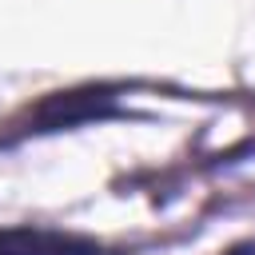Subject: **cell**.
Returning <instances> with one entry per match:
<instances>
[{"label":"cell","instance_id":"6da1fadb","mask_svg":"<svg viewBox=\"0 0 255 255\" xmlns=\"http://www.w3.org/2000/svg\"><path fill=\"white\" fill-rule=\"evenodd\" d=\"M227 255H255V239H247V243H235Z\"/></svg>","mask_w":255,"mask_h":255}]
</instances>
